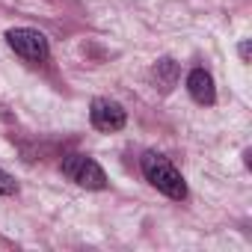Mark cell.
<instances>
[{
    "mask_svg": "<svg viewBox=\"0 0 252 252\" xmlns=\"http://www.w3.org/2000/svg\"><path fill=\"white\" fill-rule=\"evenodd\" d=\"M140 166H143L146 181H149L152 187H158L163 196H169V199H175V202L187 199V184H184L181 172L169 163V158H163V155H158V152H146L143 160H140Z\"/></svg>",
    "mask_w": 252,
    "mask_h": 252,
    "instance_id": "obj_1",
    "label": "cell"
},
{
    "mask_svg": "<svg viewBox=\"0 0 252 252\" xmlns=\"http://www.w3.org/2000/svg\"><path fill=\"white\" fill-rule=\"evenodd\" d=\"M6 45L27 63H45L51 57V45H48L45 33H39L33 27H12V30H6Z\"/></svg>",
    "mask_w": 252,
    "mask_h": 252,
    "instance_id": "obj_2",
    "label": "cell"
},
{
    "mask_svg": "<svg viewBox=\"0 0 252 252\" xmlns=\"http://www.w3.org/2000/svg\"><path fill=\"white\" fill-rule=\"evenodd\" d=\"M63 175L68 181H74L77 187H86V190H104L107 187L104 169L86 155H65L63 158Z\"/></svg>",
    "mask_w": 252,
    "mask_h": 252,
    "instance_id": "obj_3",
    "label": "cell"
},
{
    "mask_svg": "<svg viewBox=\"0 0 252 252\" xmlns=\"http://www.w3.org/2000/svg\"><path fill=\"white\" fill-rule=\"evenodd\" d=\"M89 119H92V128L101 131V134H113V131H122L125 122H128V113L119 101H110V98H92L89 104Z\"/></svg>",
    "mask_w": 252,
    "mask_h": 252,
    "instance_id": "obj_4",
    "label": "cell"
},
{
    "mask_svg": "<svg viewBox=\"0 0 252 252\" xmlns=\"http://www.w3.org/2000/svg\"><path fill=\"white\" fill-rule=\"evenodd\" d=\"M187 92H190V98H193L196 104H202V107H208V104L217 101L214 77H211L205 68H193V71L187 74Z\"/></svg>",
    "mask_w": 252,
    "mask_h": 252,
    "instance_id": "obj_5",
    "label": "cell"
},
{
    "mask_svg": "<svg viewBox=\"0 0 252 252\" xmlns=\"http://www.w3.org/2000/svg\"><path fill=\"white\" fill-rule=\"evenodd\" d=\"M152 77L160 86V92H169L178 80V63L175 60H158V65L152 68Z\"/></svg>",
    "mask_w": 252,
    "mask_h": 252,
    "instance_id": "obj_6",
    "label": "cell"
},
{
    "mask_svg": "<svg viewBox=\"0 0 252 252\" xmlns=\"http://www.w3.org/2000/svg\"><path fill=\"white\" fill-rule=\"evenodd\" d=\"M18 187H15V178L9 175V172H3L0 169V196H12Z\"/></svg>",
    "mask_w": 252,
    "mask_h": 252,
    "instance_id": "obj_7",
    "label": "cell"
},
{
    "mask_svg": "<svg viewBox=\"0 0 252 252\" xmlns=\"http://www.w3.org/2000/svg\"><path fill=\"white\" fill-rule=\"evenodd\" d=\"M240 60H249V42L240 45Z\"/></svg>",
    "mask_w": 252,
    "mask_h": 252,
    "instance_id": "obj_8",
    "label": "cell"
}]
</instances>
